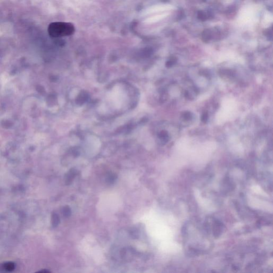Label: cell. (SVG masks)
<instances>
[{
	"label": "cell",
	"mask_w": 273,
	"mask_h": 273,
	"mask_svg": "<svg viewBox=\"0 0 273 273\" xmlns=\"http://www.w3.org/2000/svg\"><path fill=\"white\" fill-rule=\"evenodd\" d=\"M62 213L66 217H69L71 214V210L69 207L65 206L62 209Z\"/></svg>",
	"instance_id": "obj_6"
},
{
	"label": "cell",
	"mask_w": 273,
	"mask_h": 273,
	"mask_svg": "<svg viewBox=\"0 0 273 273\" xmlns=\"http://www.w3.org/2000/svg\"><path fill=\"white\" fill-rule=\"evenodd\" d=\"M116 179V177L114 174H111L108 175L107 178H106V180L108 183H110V184H112L113 182H114L115 180Z\"/></svg>",
	"instance_id": "obj_7"
},
{
	"label": "cell",
	"mask_w": 273,
	"mask_h": 273,
	"mask_svg": "<svg viewBox=\"0 0 273 273\" xmlns=\"http://www.w3.org/2000/svg\"><path fill=\"white\" fill-rule=\"evenodd\" d=\"M59 222H60V219H59L58 215H57L56 213H54L52 217V223L53 227L58 226Z\"/></svg>",
	"instance_id": "obj_5"
},
{
	"label": "cell",
	"mask_w": 273,
	"mask_h": 273,
	"mask_svg": "<svg viewBox=\"0 0 273 273\" xmlns=\"http://www.w3.org/2000/svg\"><path fill=\"white\" fill-rule=\"evenodd\" d=\"M74 31V26L69 23H54L50 24L48 28L50 35L54 38L71 35Z\"/></svg>",
	"instance_id": "obj_1"
},
{
	"label": "cell",
	"mask_w": 273,
	"mask_h": 273,
	"mask_svg": "<svg viewBox=\"0 0 273 273\" xmlns=\"http://www.w3.org/2000/svg\"><path fill=\"white\" fill-rule=\"evenodd\" d=\"M77 172L76 170L71 169L66 176V178H65L66 183L68 185L71 184L72 181L73 180L74 178L77 176Z\"/></svg>",
	"instance_id": "obj_2"
},
{
	"label": "cell",
	"mask_w": 273,
	"mask_h": 273,
	"mask_svg": "<svg viewBox=\"0 0 273 273\" xmlns=\"http://www.w3.org/2000/svg\"><path fill=\"white\" fill-rule=\"evenodd\" d=\"M199 17H200L201 19H202V20H204L206 19V15L204 13H202V12H200L199 13Z\"/></svg>",
	"instance_id": "obj_11"
},
{
	"label": "cell",
	"mask_w": 273,
	"mask_h": 273,
	"mask_svg": "<svg viewBox=\"0 0 273 273\" xmlns=\"http://www.w3.org/2000/svg\"><path fill=\"white\" fill-rule=\"evenodd\" d=\"M15 268V264L12 262H8L3 266V269L6 271L11 272Z\"/></svg>",
	"instance_id": "obj_4"
},
{
	"label": "cell",
	"mask_w": 273,
	"mask_h": 273,
	"mask_svg": "<svg viewBox=\"0 0 273 273\" xmlns=\"http://www.w3.org/2000/svg\"><path fill=\"white\" fill-rule=\"evenodd\" d=\"M183 116L186 120H189L191 118V114L189 112H185L183 114Z\"/></svg>",
	"instance_id": "obj_10"
},
{
	"label": "cell",
	"mask_w": 273,
	"mask_h": 273,
	"mask_svg": "<svg viewBox=\"0 0 273 273\" xmlns=\"http://www.w3.org/2000/svg\"><path fill=\"white\" fill-rule=\"evenodd\" d=\"M177 59L175 58H173L172 59H171L170 60H169L168 62H167L166 63V66L167 67H172L176 62Z\"/></svg>",
	"instance_id": "obj_8"
},
{
	"label": "cell",
	"mask_w": 273,
	"mask_h": 273,
	"mask_svg": "<svg viewBox=\"0 0 273 273\" xmlns=\"http://www.w3.org/2000/svg\"><path fill=\"white\" fill-rule=\"evenodd\" d=\"M208 120V114L206 112H205L203 113L202 116V121L204 123H206Z\"/></svg>",
	"instance_id": "obj_9"
},
{
	"label": "cell",
	"mask_w": 273,
	"mask_h": 273,
	"mask_svg": "<svg viewBox=\"0 0 273 273\" xmlns=\"http://www.w3.org/2000/svg\"><path fill=\"white\" fill-rule=\"evenodd\" d=\"M159 137L165 143H166L169 140V135L167 134V132L165 131H162V132H160L159 135Z\"/></svg>",
	"instance_id": "obj_3"
}]
</instances>
